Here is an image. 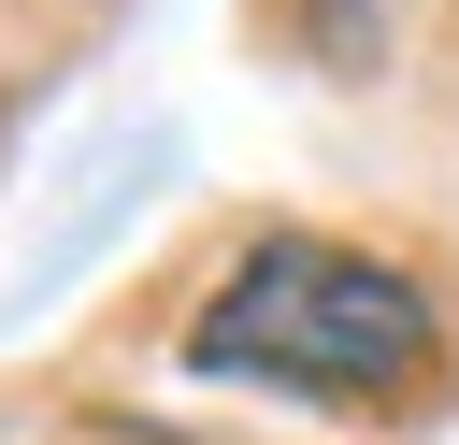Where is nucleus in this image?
I'll return each mask as SVG.
<instances>
[{
    "label": "nucleus",
    "instance_id": "obj_1",
    "mask_svg": "<svg viewBox=\"0 0 459 445\" xmlns=\"http://www.w3.org/2000/svg\"><path fill=\"white\" fill-rule=\"evenodd\" d=\"M186 359H201V373H244V388H316V402L387 416V402L430 388L445 330H430V287H416L402 258L330 244V230H258V244L201 287Z\"/></svg>",
    "mask_w": 459,
    "mask_h": 445
}]
</instances>
